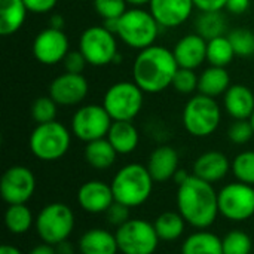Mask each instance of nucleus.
<instances>
[{"mask_svg":"<svg viewBox=\"0 0 254 254\" xmlns=\"http://www.w3.org/2000/svg\"><path fill=\"white\" fill-rule=\"evenodd\" d=\"M237 57L228 36H219L207 42V61L214 67H228Z\"/></svg>","mask_w":254,"mask_h":254,"instance_id":"7c9ffc66","label":"nucleus"},{"mask_svg":"<svg viewBox=\"0 0 254 254\" xmlns=\"http://www.w3.org/2000/svg\"><path fill=\"white\" fill-rule=\"evenodd\" d=\"M223 106L226 113L235 121L250 119L254 113L253 91L241 83L231 85V88L223 95Z\"/></svg>","mask_w":254,"mask_h":254,"instance_id":"412c9836","label":"nucleus"},{"mask_svg":"<svg viewBox=\"0 0 254 254\" xmlns=\"http://www.w3.org/2000/svg\"><path fill=\"white\" fill-rule=\"evenodd\" d=\"M186 220L179 211H165L159 214L153 223L155 231L161 241H176L186 229Z\"/></svg>","mask_w":254,"mask_h":254,"instance_id":"cd10ccee","label":"nucleus"},{"mask_svg":"<svg viewBox=\"0 0 254 254\" xmlns=\"http://www.w3.org/2000/svg\"><path fill=\"white\" fill-rule=\"evenodd\" d=\"M152 0H127V3L132 7H143L146 4H150Z\"/></svg>","mask_w":254,"mask_h":254,"instance_id":"8fccbe9b","label":"nucleus"},{"mask_svg":"<svg viewBox=\"0 0 254 254\" xmlns=\"http://www.w3.org/2000/svg\"><path fill=\"white\" fill-rule=\"evenodd\" d=\"M33 121L39 124H48L57 121V113H58V104L51 98V95L39 97L33 101L31 109H30Z\"/></svg>","mask_w":254,"mask_h":254,"instance_id":"72a5a7b5","label":"nucleus"},{"mask_svg":"<svg viewBox=\"0 0 254 254\" xmlns=\"http://www.w3.org/2000/svg\"><path fill=\"white\" fill-rule=\"evenodd\" d=\"M70 43L67 34L54 27H48L37 33V36L33 40V55L36 61H39L43 65H55L58 63H63L65 55L70 52Z\"/></svg>","mask_w":254,"mask_h":254,"instance_id":"4468645a","label":"nucleus"},{"mask_svg":"<svg viewBox=\"0 0 254 254\" xmlns=\"http://www.w3.org/2000/svg\"><path fill=\"white\" fill-rule=\"evenodd\" d=\"M231 171L237 182L254 186V150L238 153L232 161Z\"/></svg>","mask_w":254,"mask_h":254,"instance_id":"2f4dec72","label":"nucleus"},{"mask_svg":"<svg viewBox=\"0 0 254 254\" xmlns=\"http://www.w3.org/2000/svg\"><path fill=\"white\" fill-rule=\"evenodd\" d=\"M112 124L113 119L103 104H85L71 118V134L83 143H91L106 138Z\"/></svg>","mask_w":254,"mask_h":254,"instance_id":"9b49d317","label":"nucleus"},{"mask_svg":"<svg viewBox=\"0 0 254 254\" xmlns=\"http://www.w3.org/2000/svg\"><path fill=\"white\" fill-rule=\"evenodd\" d=\"M71 129L58 121L39 124L31 131L28 147L34 158L43 162H54L61 159L70 149Z\"/></svg>","mask_w":254,"mask_h":254,"instance_id":"20e7f679","label":"nucleus"},{"mask_svg":"<svg viewBox=\"0 0 254 254\" xmlns=\"http://www.w3.org/2000/svg\"><path fill=\"white\" fill-rule=\"evenodd\" d=\"M223 254H250L253 249L252 238L247 232L234 229L222 238Z\"/></svg>","mask_w":254,"mask_h":254,"instance_id":"473e14b6","label":"nucleus"},{"mask_svg":"<svg viewBox=\"0 0 254 254\" xmlns=\"http://www.w3.org/2000/svg\"><path fill=\"white\" fill-rule=\"evenodd\" d=\"M89 92V83L83 74L64 71L58 74L49 85L51 98L63 107L80 104Z\"/></svg>","mask_w":254,"mask_h":254,"instance_id":"2eb2a0df","label":"nucleus"},{"mask_svg":"<svg viewBox=\"0 0 254 254\" xmlns=\"http://www.w3.org/2000/svg\"><path fill=\"white\" fill-rule=\"evenodd\" d=\"M254 137V129L249 119L246 121H234L228 129V138L234 144H247Z\"/></svg>","mask_w":254,"mask_h":254,"instance_id":"4c0bfd02","label":"nucleus"},{"mask_svg":"<svg viewBox=\"0 0 254 254\" xmlns=\"http://www.w3.org/2000/svg\"><path fill=\"white\" fill-rule=\"evenodd\" d=\"M222 121V109L216 98L196 94L192 95L183 107L182 122L185 129L198 138L214 134Z\"/></svg>","mask_w":254,"mask_h":254,"instance_id":"423d86ee","label":"nucleus"},{"mask_svg":"<svg viewBox=\"0 0 254 254\" xmlns=\"http://www.w3.org/2000/svg\"><path fill=\"white\" fill-rule=\"evenodd\" d=\"M226 27L228 19L222 10L201 12L195 21V33L202 36L207 42L219 36H226Z\"/></svg>","mask_w":254,"mask_h":254,"instance_id":"c85d7f7f","label":"nucleus"},{"mask_svg":"<svg viewBox=\"0 0 254 254\" xmlns=\"http://www.w3.org/2000/svg\"><path fill=\"white\" fill-rule=\"evenodd\" d=\"M127 0H94V9L103 21L121 18L127 12Z\"/></svg>","mask_w":254,"mask_h":254,"instance_id":"e433bc0d","label":"nucleus"},{"mask_svg":"<svg viewBox=\"0 0 254 254\" xmlns=\"http://www.w3.org/2000/svg\"><path fill=\"white\" fill-rule=\"evenodd\" d=\"M104 214H106L107 222L112 226L119 228V226H122L124 223H127L131 219V208L127 207V205H124V204H121V202H116L115 201Z\"/></svg>","mask_w":254,"mask_h":254,"instance_id":"58836bf2","label":"nucleus"},{"mask_svg":"<svg viewBox=\"0 0 254 254\" xmlns=\"http://www.w3.org/2000/svg\"><path fill=\"white\" fill-rule=\"evenodd\" d=\"M57 3L58 0H24V4L28 9V12L37 13V15L51 12L57 6Z\"/></svg>","mask_w":254,"mask_h":254,"instance_id":"a19ab883","label":"nucleus"},{"mask_svg":"<svg viewBox=\"0 0 254 254\" xmlns=\"http://www.w3.org/2000/svg\"><path fill=\"white\" fill-rule=\"evenodd\" d=\"M143 103L144 92L134 80H122L113 83L103 97V106L113 119V122H132V119H135L141 112Z\"/></svg>","mask_w":254,"mask_h":254,"instance_id":"6e6552de","label":"nucleus"},{"mask_svg":"<svg viewBox=\"0 0 254 254\" xmlns=\"http://www.w3.org/2000/svg\"><path fill=\"white\" fill-rule=\"evenodd\" d=\"M77 250L80 254H118L119 246L115 234L103 228H92L79 238Z\"/></svg>","mask_w":254,"mask_h":254,"instance_id":"4be33fe9","label":"nucleus"},{"mask_svg":"<svg viewBox=\"0 0 254 254\" xmlns=\"http://www.w3.org/2000/svg\"><path fill=\"white\" fill-rule=\"evenodd\" d=\"M159 24L150 10L143 7H129L119 18L118 37L129 48L143 51L152 45L159 34Z\"/></svg>","mask_w":254,"mask_h":254,"instance_id":"39448f33","label":"nucleus"},{"mask_svg":"<svg viewBox=\"0 0 254 254\" xmlns=\"http://www.w3.org/2000/svg\"><path fill=\"white\" fill-rule=\"evenodd\" d=\"M198 79L199 76L195 73V70L190 68H180L177 70L171 86L174 88V91H177L179 94L183 95H190L195 91H198Z\"/></svg>","mask_w":254,"mask_h":254,"instance_id":"c9c22d12","label":"nucleus"},{"mask_svg":"<svg viewBox=\"0 0 254 254\" xmlns=\"http://www.w3.org/2000/svg\"><path fill=\"white\" fill-rule=\"evenodd\" d=\"M63 25H64V19H63L61 15H54V16L51 18V27L63 30Z\"/></svg>","mask_w":254,"mask_h":254,"instance_id":"09e8293b","label":"nucleus"},{"mask_svg":"<svg viewBox=\"0 0 254 254\" xmlns=\"http://www.w3.org/2000/svg\"><path fill=\"white\" fill-rule=\"evenodd\" d=\"M115 235L122 254H153L161 241L153 223L143 219H129L116 228Z\"/></svg>","mask_w":254,"mask_h":254,"instance_id":"9d476101","label":"nucleus"},{"mask_svg":"<svg viewBox=\"0 0 254 254\" xmlns=\"http://www.w3.org/2000/svg\"><path fill=\"white\" fill-rule=\"evenodd\" d=\"M153 183L147 167L132 162L124 165L113 177L110 186L115 201L129 208L146 204L153 192Z\"/></svg>","mask_w":254,"mask_h":254,"instance_id":"7ed1b4c3","label":"nucleus"},{"mask_svg":"<svg viewBox=\"0 0 254 254\" xmlns=\"http://www.w3.org/2000/svg\"><path fill=\"white\" fill-rule=\"evenodd\" d=\"M0 254H22L19 249H16L15 246H10V244H3L0 247Z\"/></svg>","mask_w":254,"mask_h":254,"instance_id":"de8ad7c7","label":"nucleus"},{"mask_svg":"<svg viewBox=\"0 0 254 254\" xmlns=\"http://www.w3.org/2000/svg\"><path fill=\"white\" fill-rule=\"evenodd\" d=\"M249 7H250V0H228L225 9L232 15H243L249 10Z\"/></svg>","mask_w":254,"mask_h":254,"instance_id":"37998d69","label":"nucleus"},{"mask_svg":"<svg viewBox=\"0 0 254 254\" xmlns=\"http://www.w3.org/2000/svg\"><path fill=\"white\" fill-rule=\"evenodd\" d=\"M27 254H57V250H55L54 246H49V244L43 243L40 246L33 247Z\"/></svg>","mask_w":254,"mask_h":254,"instance_id":"c03bdc74","label":"nucleus"},{"mask_svg":"<svg viewBox=\"0 0 254 254\" xmlns=\"http://www.w3.org/2000/svg\"><path fill=\"white\" fill-rule=\"evenodd\" d=\"M27 13L24 0H0V34H15L24 25Z\"/></svg>","mask_w":254,"mask_h":254,"instance_id":"393cba45","label":"nucleus"},{"mask_svg":"<svg viewBox=\"0 0 254 254\" xmlns=\"http://www.w3.org/2000/svg\"><path fill=\"white\" fill-rule=\"evenodd\" d=\"M177 211L188 225L202 231L208 229L217 220L219 192L214 186L196 176H190L183 185L177 186Z\"/></svg>","mask_w":254,"mask_h":254,"instance_id":"f257e3e1","label":"nucleus"},{"mask_svg":"<svg viewBox=\"0 0 254 254\" xmlns=\"http://www.w3.org/2000/svg\"><path fill=\"white\" fill-rule=\"evenodd\" d=\"M228 0H193V4L201 12H217L226 7Z\"/></svg>","mask_w":254,"mask_h":254,"instance_id":"79ce46f5","label":"nucleus"},{"mask_svg":"<svg viewBox=\"0 0 254 254\" xmlns=\"http://www.w3.org/2000/svg\"><path fill=\"white\" fill-rule=\"evenodd\" d=\"M106 138L115 147L118 155H129V153H132L137 149L138 143H140L138 129L135 128V125L132 122H128V121H116V122H113Z\"/></svg>","mask_w":254,"mask_h":254,"instance_id":"5701e85b","label":"nucleus"},{"mask_svg":"<svg viewBox=\"0 0 254 254\" xmlns=\"http://www.w3.org/2000/svg\"><path fill=\"white\" fill-rule=\"evenodd\" d=\"M195 9L193 0H152L150 13L164 28H176L185 24Z\"/></svg>","mask_w":254,"mask_h":254,"instance_id":"f3484780","label":"nucleus"},{"mask_svg":"<svg viewBox=\"0 0 254 254\" xmlns=\"http://www.w3.org/2000/svg\"><path fill=\"white\" fill-rule=\"evenodd\" d=\"M36 192V177L24 165L9 167L0 180V195L7 205L27 204Z\"/></svg>","mask_w":254,"mask_h":254,"instance_id":"ddd939ff","label":"nucleus"},{"mask_svg":"<svg viewBox=\"0 0 254 254\" xmlns=\"http://www.w3.org/2000/svg\"><path fill=\"white\" fill-rule=\"evenodd\" d=\"M180 158L174 147L171 146H159L156 147L147 161V170L152 176V179L158 183H164L168 180H173L174 174L177 173Z\"/></svg>","mask_w":254,"mask_h":254,"instance_id":"aec40b11","label":"nucleus"},{"mask_svg":"<svg viewBox=\"0 0 254 254\" xmlns=\"http://www.w3.org/2000/svg\"><path fill=\"white\" fill-rule=\"evenodd\" d=\"M79 207L89 214L106 213L115 202L112 186L101 180H89L83 183L77 190Z\"/></svg>","mask_w":254,"mask_h":254,"instance_id":"dca6fc26","label":"nucleus"},{"mask_svg":"<svg viewBox=\"0 0 254 254\" xmlns=\"http://www.w3.org/2000/svg\"><path fill=\"white\" fill-rule=\"evenodd\" d=\"M192 174H189L186 170H183V168H179L177 170V173L174 174V177H173V180H174V183L177 185V186H180V185H183L189 177H190Z\"/></svg>","mask_w":254,"mask_h":254,"instance_id":"a18cd8bd","label":"nucleus"},{"mask_svg":"<svg viewBox=\"0 0 254 254\" xmlns=\"http://www.w3.org/2000/svg\"><path fill=\"white\" fill-rule=\"evenodd\" d=\"M77 49L83 54L88 64L94 67H104L121 58L118 54L116 34L109 31L104 25L88 27L79 37Z\"/></svg>","mask_w":254,"mask_h":254,"instance_id":"1a4fd4ad","label":"nucleus"},{"mask_svg":"<svg viewBox=\"0 0 254 254\" xmlns=\"http://www.w3.org/2000/svg\"><path fill=\"white\" fill-rule=\"evenodd\" d=\"M231 167H232V162L228 159V156L223 152L208 150L195 159L192 173L193 176L214 185L228 176V173L231 171Z\"/></svg>","mask_w":254,"mask_h":254,"instance_id":"6ab92c4d","label":"nucleus"},{"mask_svg":"<svg viewBox=\"0 0 254 254\" xmlns=\"http://www.w3.org/2000/svg\"><path fill=\"white\" fill-rule=\"evenodd\" d=\"M237 57L249 58L254 55V31L249 28H235L228 34Z\"/></svg>","mask_w":254,"mask_h":254,"instance_id":"f704fd0d","label":"nucleus"},{"mask_svg":"<svg viewBox=\"0 0 254 254\" xmlns=\"http://www.w3.org/2000/svg\"><path fill=\"white\" fill-rule=\"evenodd\" d=\"M83 155L88 165H91L95 170H109L116 162L118 158V152L107 138H100L86 143Z\"/></svg>","mask_w":254,"mask_h":254,"instance_id":"bb28decb","label":"nucleus"},{"mask_svg":"<svg viewBox=\"0 0 254 254\" xmlns=\"http://www.w3.org/2000/svg\"><path fill=\"white\" fill-rule=\"evenodd\" d=\"M179 70L173 51L161 45H152L138 55L132 64V80L144 94H159L171 86Z\"/></svg>","mask_w":254,"mask_h":254,"instance_id":"f03ea898","label":"nucleus"},{"mask_svg":"<svg viewBox=\"0 0 254 254\" xmlns=\"http://www.w3.org/2000/svg\"><path fill=\"white\" fill-rule=\"evenodd\" d=\"M63 64H64L65 71H68V73H76V74H83V70H85V67L88 65V61L85 60L83 54L77 49V51H70V52L65 55Z\"/></svg>","mask_w":254,"mask_h":254,"instance_id":"ea45409f","label":"nucleus"},{"mask_svg":"<svg viewBox=\"0 0 254 254\" xmlns=\"http://www.w3.org/2000/svg\"><path fill=\"white\" fill-rule=\"evenodd\" d=\"M249 121H250V124H252V127H253V129H254V113L252 115V118H250Z\"/></svg>","mask_w":254,"mask_h":254,"instance_id":"3c124183","label":"nucleus"},{"mask_svg":"<svg viewBox=\"0 0 254 254\" xmlns=\"http://www.w3.org/2000/svg\"><path fill=\"white\" fill-rule=\"evenodd\" d=\"M34 225L39 238L55 247L67 241L71 235L74 229V213L67 204L51 202L39 211Z\"/></svg>","mask_w":254,"mask_h":254,"instance_id":"0eeeda50","label":"nucleus"},{"mask_svg":"<svg viewBox=\"0 0 254 254\" xmlns=\"http://www.w3.org/2000/svg\"><path fill=\"white\" fill-rule=\"evenodd\" d=\"M231 76L225 67H207L198 79V92L211 98L223 97L231 88Z\"/></svg>","mask_w":254,"mask_h":254,"instance_id":"b1692460","label":"nucleus"},{"mask_svg":"<svg viewBox=\"0 0 254 254\" xmlns=\"http://www.w3.org/2000/svg\"><path fill=\"white\" fill-rule=\"evenodd\" d=\"M219 213L231 222H246L254 216V186L234 182L219 190Z\"/></svg>","mask_w":254,"mask_h":254,"instance_id":"f8f14e48","label":"nucleus"},{"mask_svg":"<svg viewBox=\"0 0 254 254\" xmlns=\"http://www.w3.org/2000/svg\"><path fill=\"white\" fill-rule=\"evenodd\" d=\"M182 254H223L222 238L207 229L193 232L183 241Z\"/></svg>","mask_w":254,"mask_h":254,"instance_id":"a878e982","label":"nucleus"},{"mask_svg":"<svg viewBox=\"0 0 254 254\" xmlns=\"http://www.w3.org/2000/svg\"><path fill=\"white\" fill-rule=\"evenodd\" d=\"M57 254H74V247L68 241H63L58 246H55Z\"/></svg>","mask_w":254,"mask_h":254,"instance_id":"49530a36","label":"nucleus"},{"mask_svg":"<svg viewBox=\"0 0 254 254\" xmlns=\"http://www.w3.org/2000/svg\"><path fill=\"white\" fill-rule=\"evenodd\" d=\"M34 222L36 220L33 217V213L27 207V204L7 205V210L4 213V225L10 234L13 235L27 234L31 229Z\"/></svg>","mask_w":254,"mask_h":254,"instance_id":"c756f323","label":"nucleus"},{"mask_svg":"<svg viewBox=\"0 0 254 254\" xmlns=\"http://www.w3.org/2000/svg\"><path fill=\"white\" fill-rule=\"evenodd\" d=\"M180 68L196 70L207 61V40L198 33L183 36L173 49Z\"/></svg>","mask_w":254,"mask_h":254,"instance_id":"a211bd4d","label":"nucleus"}]
</instances>
